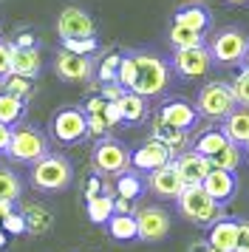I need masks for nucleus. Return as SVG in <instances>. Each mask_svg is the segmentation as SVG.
I'll use <instances>...</instances> for the list:
<instances>
[{"label": "nucleus", "instance_id": "nucleus-43", "mask_svg": "<svg viewBox=\"0 0 249 252\" xmlns=\"http://www.w3.org/2000/svg\"><path fill=\"white\" fill-rule=\"evenodd\" d=\"M235 252H249V221H238V250Z\"/></svg>", "mask_w": 249, "mask_h": 252}, {"label": "nucleus", "instance_id": "nucleus-52", "mask_svg": "<svg viewBox=\"0 0 249 252\" xmlns=\"http://www.w3.org/2000/svg\"><path fill=\"white\" fill-rule=\"evenodd\" d=\"M3 244H6V232H3V229H0V247H3Z\"/></svg>", "mask_w": 249, "mask_h": 252}, {"label": "nucleus", "instance_id": "nucleus-42", "mask_svg": "<svg viewBox=\"0 0 249 252\" xmlns=\"http://www.w3.org/2000/svg\"><path fill=\"white\" fill-rule=\"evenodd\" d=\"M111 127L105 125V119H102V114L99 116H88V136H99V139H105V133H108Z\"/></svg>", "mask_w": 249, "mask_h": 252}, {"label": "nucleus", "instance_id": "nucleus-17", "mask_svg": "<svg viewBox=\"0 0 249 252\" xmlns=\"http://www.w3.org/2000/svg\"><path fill=\"white\" fill-rule=\"evenodd\" d=\"M158 116L167 122V125L179 127V130H190L195 122H198V111L195 105H190L187 99H170L158 108Z\"/></svg>", "mask_w": 249, "mask_h": 252}, {"label": "nucleus", "instance_id": "nucleus-46", "mask_svg": "<svg viewBox=\"0 0 249 252\" xmlns=\"http://www.w3.org/2000/svg\"><path fill=\"white\" fill-rule=\"evenodd\" d=\"M102 179H99V173H96V176H91L88 179V184H85V201H88V198H93V195H102Z\"/></svg>", "mask_w": 249, "mask_h": 252}, {"label": "nucleus", "instance_id": "nucleus-50", "mask_svg": "<svg viewBox=\"0 0 249 252\" xmlns=\"http://www.w3.org/2000/svg\"><path fill=\"white\" fill-rule=\"evenodd\" d=\"M9 213H14V201H3V198H0V221L9 216Z\"/></svg>", "mask_w": 249, "mask_h": 252}, {"label": "nucleus", "instance_id": "nucleus-4", "mask_svg": "<svg viewBox=\"0 0 249 252\" xmlns=\"http://www.w3.org/2000/svg\"><path fill=\"white\" fill-rule=\"evenodd\" d=\"M238 108L229 82H207L195 96V111L207 119H226Z\"/></svg>", "mask_w": 249, "mask_h": 252}, {"label": "nucleus", "instance_id": "nucleus-19", "mask_svg": "<svg viewBox=\"0 0 249 252\" xmlns=\"http://www.w3.org/2000/svg\"><path fill=\"white\" fill-rule=\"evenodd\" d=\"M43 71V57L37 48H14L11 46V74H20V77H40Z\"/></svg>", "mask_w": 249, "mask_h": 252}, {"label": "nucleus", "instance_id": "nucleus-12", "mask_svg": "<svg viewBox=\"0 0 249 252\" xmlns=\"http://www.w3.org/2000/svg\"><path fill=\"white\" fill-rule=\"evenodd\" d=\"M54 74L65 82H88L96 77V65L91 57H79V54L60 48L54 57Z\"/></svg>", "mask_w": 249, "mask_h": 252}, {"label": "nucleus", "instance_id": "nucleus-45", "mask_svg": "<svg viewBox=\"0 0 249 252\" xmlns=\"http://www.w3.org/2000/svg\"><path fill=\"white\" fill-rule=\"evenodd\" d=\"M34 43H37L34 32H29V29H26V32H20V34L14 37V43H11V46H14V48H34Z\"/></svg>", "mask_w": 249, "mask_h": 252}, {"label": "nucleus", "instance_id": "nucleus-10", "mask_svg": "<svg viewBox=\"0 0 249 252\" xmlns=\"http://www.w3.org/2000/svg\"><path fill=\"white\" fill-rule=\"evenodd\" d=\"M170 68L176 71L179 77H184V80H195V77H204L207 71L213 68V54H210L207 46L179 48V51H173Z\"/></svg>", "mask_w": 249, "mask_h": 252}, {"label": "nucleus", "instance_id": "nucleus-41", "mask_svg": "<svg viewBox=\"0 0 249 252\" xmlns=\"http://www.w3.org/2000/svg\"><path fill=\"white\" fill-rule=\"evenodd\" d=\"M102 119H105V125L108 127H116L119 122H122V111H119V105L108 102L105 105V111H102Z\"/></svg>", "mask_w": 249, "mask_h": 252}, {"label": "nucleus", "instance_id": "nucleus-2", "mask_svg": "<svg viewBox=\"0 0 249 252\" xmlns=\"http://www.w3.org/2000/svg\"><path fill=\"white\" fill-rule=\"evenodd\" d=\"M176 210L181 218H187L195 227H213L215 221L224 218V207L207 195L201 184H184V190L176 198Z\"/></svg>", "mask_w": 249, "mask_h": 252}, {"label": "nucleus", "instance_id": "nucleus-25", "mask_svg": "<svg viewBox=\"0 0 249 252\" xmlns=\"http://www.w3.org/2000/svg\"><path fill=\"white\" fill-rule=\"evenodd\" d=\"M23 114H26V102H23L20 96L0 91V122L9 125V127H17Z\"/></svg>", "mask_w": 249, "mask_h": 252}, {"label": "nucleus", "instance_id": "nucleus-49", "mask_svg": "<svg viewBox=\"0 0 249 252\" xmlns=\"http://www.w3.org/2000/svg\"><path fill=\"white\" fill-rule=\"evenodd\" d=\"M190 252H218V250H213L207 241H195V244L190 247Z\"/></svg>", "mask_w": 249, "mask_h": 252}, {"label": "nucleus", "instance_id": "nucleus-16", "mask_svg": "<svg viewBox=\"0 0 249 252\" xmlns=\"http://www.w3.org/2000/svg\"><path fill=\"white\" fill-rule=\"evenodd\" d=\"M176 167H179V176L184 184H201L207 179V173L213 170V164L207 156H198L195 150H184L176 156Z\"/></svg>", "mask_w": 249, "mask_h": 252}, {"label": "nucleus", "instance_id": "nucleus-14", "mask_svg": "<svg viewBox=\"0 0 249 252\" xmlns=\"http://www.w3.org/2000/svg\"><path fill=\"white\" fill-rule=\"evenodd\" d=\"M147 190L153 195H158V198H179V193L184 190V182H181V176H179V167H176V159L167 161L164 167H158V170L153 173H147Z\"/></svg>", "mask_w": 249, "mask_h": 252}, {"label": "nucleus", "instance_id": "nucleus-3", "mask_svg": "<svg viewBox=\"0 0 249 252\" xmlns=\"http://www.w3.org/2000/svg\"><path fill=\"white\" fill-rule=\"evenodd\" d=\"M29 179H31V187L40 190V193H60V190H65L68 184H71L74 167H71V161L65 156L48 153L45 159L31 164V176Z\"/></svg>", "mask_w": 249, "mask_h": 252}, {"label": "nucleus", "instance_id": "nucleus-18", "mask_svg": "<svg viewBox=\"0 0 249 252\" xmlns=\"http://www.w3.org/2000/svg\"><path fill=\"white\" fill-rule=\"evenodd\" d=\"M207 244L218 252H235L238 250V221L221 218L207 229Z\"/></svg>", "mask_w": 249, "mask_h": 252}, {"label": "nucleus", "instance_id": "nucleus-39", "mask_svg": "<svg viewBox=\"0 0 249 252\" xmlns=\"http://www.w3.org/2000/svg\"><path fill=\"white\" fill-rule=\"evenodd\" d=\"M124 94H127V91H124L119 82H108V85H102V88H99V96L105 99V102H119Z\"/></svg>", "mask_w": 249, "mask_h": 252}, {"label": "nucleus", "instance_id": "nucleus-54", "mask_svg": "<svg viewBox=\"0 0 249 252\" xmlns=\"http://www.w3.org/2000/svg\"><path fill=\"white\" fill-rule=\"evenodd\" d=\"M247 156H249V145H247Z\"/></svg>", "mask_w": 249, "mask_h": 252}, {"label": "nucleus", "instance_id": "nucleus-40", "mask_svg": "<svg viewBox=\"0 0 249 252\" xmlns=\"http://www.w3.org/2000/svg\"><path fill=\"white\" fill-rule=\"evenodd\" d=\"M11 74V43L0 40V80Z\"/></svg>", "mask_w": 249, "mask_h": 252}, {"label": "nucleus", "instance_id": "nucleus-38", "mask_svg": "<svg viewBox=\"0 0 249 252\" xmlns=\"http://www.w3.org/2000/svg\"><path fill=\"white\" fill-rule=\"evenodd\" d=\"M0 229L9 232V235H23L26 232V221H23L20 213H9V216L0 221Z\"/></svg>", "mask_w": 249, "mask_h": 252}, {"label": "nucleus", "instance_id": "nucleus-21", "mask_svg": "<svg viewBox=\"0 0 249 252\" xmlns=\"http://www.w3.org/2000/svg\"><path fill=\"white\" fill-rule=\"evenodd\" d=\"M20 216L26 221V232L29 235H45L48 229L54 227V213L43 204H23Z\"/></svg>", "mask_w": 249, "mask_h": 252}, {"label": "nucleus", "instance_id": "nucleus-51", "mask_svg": "<svg viewBox=\"0 0 249 252\" xmlns=\"http://www.w3.org/2000/svg\"><path fill=\"white\" fill-rule=\"evenodd\" d=\"M229 6H244V3H249V0H226Z\"/></svg>", "mask_w": 249, "mask_h": 252}, {"label": "nucleus", "instance_id": "nucleus-31", "mask_svg": "<svg viewBox=\"0 0 249 252\" xmlns=\"http://www.w3.org/2000/svg\"><path fill=\"white\" fill-rule=\"evenodd\" d=\"M226 142H229V139H226L221 130H207V133H201V136L195 139L192 150H195L198 156H207V159H213V156H215V153H218L221 148H224Z\"/></svg>", "mask_w": 249, "mask_h": 252}, {"label": "nucleus", "instance_id": "nucleus-28", "mask_svg": "<svg viewBox=\"0 0 249 252\" xmlns=\"http://www.w3.org/2000/svg\"><path fill=\"white\" fill-rule=\"evenodd\" d=\"M113 198L116 195H93V198H88L85 201V213H88L91 224H108L113 216Z\"/></svg>", "mask_w": 249, "mask_h": 252}, {"label": "nucleus", "instance_id": "nucleus-15", "mask_svg": "<svg viewBox=\"0 0 249 252\" xmlns=\"http://www.w3.org/2000/svg\"><path fill=\"white\" fill-rule=\"evenodd\" d=\"M201 187L207 190V195L210 198H215L218 204L224 207L226 201H232L238 193V176L232 170H210L207 173V179L201 182Z\"/></svg>", "mask_w": 249, "mask_h": 252}, {"label": "nucleus", "instance_id": "nucleus-5", "mask_svg": "<svg viewBox=\"0 0 249 252\" xmlns=\"http://www.w3.org/2000/svg\"><path fill=\"white\" fill-rule=\"evenodd\" d=\"M93 170L99 173V176H122V173L130 170V150L124 148L119 139H111L105 136L96 142V148H93Z\"/></svg>", "mask_w": 249, "mask_h": 252}, {"label": "nucleus", "instance_id": "nucleus-24", "mask_svg": "<svg viewBox=\"0 0 249 252\" xmlns=\"http://www.w3.org/2000/svg\"><path fill=\"white\" fill-rule=\"evenodd\" d=\"M116 105H119V111H122V122H127V125H139V122H145L147 114H150L147 99L139 96V94H133V91H127Z\"/></svg>", "mask_w": 249, "mask_h": 252}, {"label": "nucleus", "instance_id": "nucleus-29", "mask_svg": "<svg viewBox=\"0 0 249 252\" xmlns=\"http://www.w3.org/2000/svg\"><path fill=\"white\" fill-rule=\"evenodd\" d=\"M241 161H244V150L238 148L235 142H226L224 148L210 159V164H213L215 170H232L235 173L238 167H241Z\"/></svg>", "mask_w": 249, "mask_h": 252}, {"label": "nucleus", "instance_id": "nucleus-23", "mask_svg": "<svg viewBox=\"0 0 249 252\" xmlns=\"http://www.w3.org/2000/svg\"><path fill=\"white\" fill-rule=\"evenodd\" d=\"M173 23L184 26V29H192V32H198V34H204V32L213 26V17H210V12L198 3V6H184V9H179L176 17H173Z\"/></svg>", "mask_w": 249, "mask_h": 252}, {"label": "nucleus", "instance_id": "nucleus-22", "mask_svg": "<svg viewBox=\"0 0 249 252\" xmlns=\"http://www.w3.org/2000/svg\"><path fill=\"white\" fill-rule=\"evenodd\" d=\"M153 139H158V142H164L170 150H173V156H179V153H184L187 150V130H179V127L167 125L161 116L156 114V119H153Z\"/></svg>", "mask_w": 249, "mask_h": 252}, {"label": "nucleus", "instance_id": "nucleus-32", "mask_svg": "<svg viewBox=\"0 0 249 252\" xmlns=\"http://www.w3.org/2000/svg\"><path fill=\"white\" fill-rule=\"evenodd\" d=\"M0 88H3L6 94L20 96L23 102L34 96V80H29V77H20V74H9V77H3V80H0Z\"/></svg>", "mask_w": 249, "mask_h": 252}, {"label": "nucleus", "instance_id": "nucleus-44", "mask_svg": "<svg viewBox=\"0 0 249 252\" xmlns=\"http://www.w3.org/2000/svg\"><path fill=\"white\" fill-rule=\"evenodd\" d=\"M105 105H108V102L96 94V96H91L88 102H85V114H88V116H99L102 111H105Z\"/></svg>", "mask_w": 249, "mask_h": 252}, {"label": "nucleus", "instance_id": "nucleus-35", "mask_svg": "<svg viewBox=\"0 0 249 252\" xmlns=\"http://www.w3.org/2000/svg\"><path fill=\"white\" fill-rule=\"evenodd\" d=\"M116 82L122 85L124 91H130L136 82V63L133 54H122V63H119V71H116Z\"/></svg>", "mask_w": 249, "mask_h": 252}, {"label": "nucleus", "instance_id": "nucleus-9", "mask_svg": "<svg viewBox=\"0 0 249 252\" xmlns=\"http://www.w3.org/2000/svg\"><path fill=\"white\" fill-rule=\"evenodd\" d=\"M136 227H139V241L145 244H156V241L170 235V213L158 204H145L133 213Z\"/></svg>", "mask_w": 249, "mask_h": 252}, {"label": "nucleus", "instance_id": "nucleus-20", "mask_svg": "<svg viewBox=\"0 0 249 252\" xmlns=\"http://www.w3.org/2000/svg\"><path fill=\"white\" fill-rule=\"evenodd\" d=\"M221 133H224L229 142H235L238 148L249 145V108H241V105H238L235 111L224 119Z\"/></svg>", "mask_w": 249, "mask_h": 252}, {"label": "nucleus", "instance_id": "nucleus-30", "mask_svg": "<svg viewBox=\"0 0 249 252\" xmlns=\"http://www.w3.org/2000/svg\"><path fill=\"white\" fill-rule=\"evenodd\" d=\"M167 40H170V46H173V51H179V48H195V46H204V34L192 32V29H184V26H176V23L170 26Z\"/></svg>", "mask_w": 249, "mask_h": 252}, {"label": "nucleus", "instance_id": "nucleus-37", "mask_svg": "<svg viewBox=\"0 0 249 252\" xmlns=\"http://www.w3.org/2000/svg\"><path fill=\"white\" fill-rule=\"evenodd\" d=\"M232 94H235V102L241 108H249V68H244L232 80Z\"/></svg>", "mask_w": 249, "mask_h": 252}, {"label": "nucleus", "instance_id": "nucleus-36", "mask_svg": "<svg viewBox=\"0 0 249 252\" xmlns=\"http://www.w3.org/2000/svg\"><path fill=\"white\" fill-rule=\"evenodd\" d=\"M62 48L71 51V54H79V57H91L99 51V43L96 37H85V40H62Z\"/></svg>", "mask_w": 249, "mask_h": 252}, {"label": "nucleus", "instance_id": "nucleus-26", "mask_svg": "<svg viewBox=\"0 0 249 252\" xmlns=\"http://www.w3.org/2000/svg\"><path fill=\"white\" fill-rule=\"evenodd\" d=\"M145 190H147V184H145V179H142V173H136V170H127L116 179V195H119V198L136 201V198H142Z\"/></svg>", "mask_w": 249, "mask_h": 252}, {"label": "nucleus", "instance_id": "nucleus-47", "mask_svg": "<svg viewBox=\"0 0 249 252\" xmlns=\"http://www.w3.org/2000/svg\"><path fill=\"white\" fill-rule=\"evenodd\" d=\"M113 213H119V216H133V201H127V198H113Z\"/></svg>", "mask_w": 249, "mask_h": 252}, {"label": "nucleus", "instance_id": "nucleus-53", "mask_svg": "<svg viewBox=\"0 0 249 252\" xmlns=\"http://www.w3.org/2000/svg\"><path fill=\"white\" fill-rule=\"evenodd\" d=\"M244 65L249 68V48H247V54H244Z\"/></svg>", "mask_w": 249, "mask_h": 252}, {"label": "nucleus", "instance_id": "nucleus-13", "mask_svg": "<svg viewBox=\"0 0 249 252\" xmlns=\"http://www.w3.org/2000/svg\"><path fill=\"white\" fill-rule=\"evenodd\" d=\"M173 150L164 145V142H158V139H147L145 145H139V148L130 153V167L136 173H153L158 167H164L167 161H173Z\"/></svg>", "mask_w": 249, "mask_h": 252}, {"label": "nucleus", "instance_id": "nucleus-48", "mask_svg": "<svg viewBox=\"0 0 249 252\" xmlns=\"http://www.w3.org/2000/svg\"><path fill=\"white\" fill-rule=\"evenodd\" d=\"M11 133H14V127H9V125H3V122H0V153H6V150H9Z\"/></svg>", "mask_w": 249, "mask_h": 252}, {"label": "nucleus", "instance_id": "nucleus-33", "mask_svg": "<svg viewBox=\"0 0 249 252\" xmlns=\"http://www.w3.org/2000/svg\"><path fill=\"white\" fill-rule=\"evenodd\" d=\"M23 193V182L20 176L9 167H0V198L3 201H17Z\"/></svg>", "mask_w": 249, "mask_h": 252}, {"label": "nucleus", "instance_id": "nucleus-27", "mask_svg": "<svg viewBox=\"0 0 249 252\" xmlns=\"http://www.w3.org/2000/svg\"><path fill=\"white\" fill-rule=\"evenodd\" d=\"M113 241H136L139 238V227H136V216H119L113 213L111 221L105 224Z\"/></svg>", "mask_w": 249, "mask_h": 252}, {"label": "nucleus", "instance_id": "nucleus-6", "mask_svg": "<svg viewBox=\"0 0 249 252\" xmlns=\"http://www.w3.org/2000/svg\"><path fill=\"white\" fill-rule=\"evenodd\" d=\"M6 153L14 161L34 164V161H40L48 156V142H45V136L34 125H17L14 133H11V145Z\"/></svg>", "mask_w": 249, "mask_h": 252}, {"label": "nucleus", "instance_id": "nucleus-34", "mask_svg": "<svg viewBox=\"0 0 249 252\" xmlns=\"http://www.w3.org/2000/svg\"><path fill=\"white\" fill-rule=\"evenodd\" d=\"M119 63H122V54H108V57L102 60L99 65H96V80L102 85H108V82H116V71H119Z\"/></svg>", "mask_w": 249, "mask_h": 252}, {"label": "nucleus", "instance_id": "nucleus-8", "mask_svg": "<svg viewBox=\"0 0 249 252\" xmlns=\"http://www.w3.org/2000/svg\"><path fill=\"white\" fill-rule=\"evenodd\" d=\"M210 54H213V63H221V65H238L244 63V54L249 48V37L238 29H224L210 40Z\"/></svg>", "mask_w": 249, "mask_h": 252}, {"label": "nucleus", "instance_id": "nucleus-11", "mask_svg": "<svg viewBox=\"0 0 249 252\" xmlns=\"http://www.w3.org/2000/svg\"><path fill=\"white\" fill-rule=\"evenodd\" d=\"M57 34L62 40H85V37H96V23L85 9L79 6H68L57 17Z\"/></svg>", "mask_w": 249, "mask_h": 252}, {"label": "nucleus", "instance_id": "nucleus-7", "mask_svg": "<svg viewBox=\"0 0 249 252\" xmlns=\"http://www.w3.org/2000/svg\"><path fill=\"white\" fill-rule=\"evenodd\" d=\"M51 133H54V139L60 145H79L88 136V114H85V108H77V105L60 108L51 116Z\"/></svg>", "mask_w": 249, "mask_h": 252}, {"label": "nucleus", "instance_id": "nucleus-1", "mask_svg": "<svg viewBox=\"0 0 249 252\" xmlns=\"http://www.w3.org/2000/svg\"><path fill=\"white\" fill-rule=\"evenodd\" d=\"M136 63V82L130 91L139 96H161L170 85V63L153 51H130Z\"/></svg>", "mask_w": 249, "mask_h": 252}]
</instances>
